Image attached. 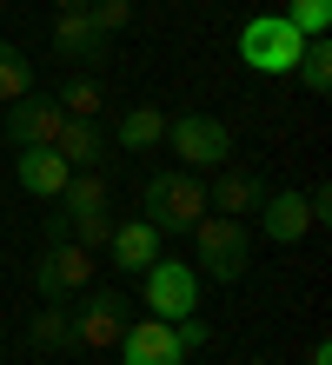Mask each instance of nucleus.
Segmentation results:
<instances>
[{
    "instance_id": "b1692460",
    "label": "nucleus",
    "mask_w": 332,
    "mask_h": 365,
    "mask_svg": "<svg viewBox=\"0 0 332 365\" xmlns=\"http://www.w3.org/2000/svg\"><path fill=\"white\" fill-rule=\"evenodd\" d=\"M60 7H86V0H60Z\"/></svg>"
},
{
    "instance_id": "9d476101",
    "label": "nucleus",
    "mask_w": 332,
    "mask_h": 365,
    "mask_svg": "<svg viewBox=\"0 0 332 365\" xmlns=\"http://www.w3.org/2000/svg\"><path fill=\"white\" fill-rule=\"evenodd\" d=\"M259 232L273 246H299L306 232H313V206H306V192H266V200H259Z\"/></svg>"
},
{
    "instance_id": "f3484780",
    "label": "nucleus",
    "mask_w": 332,
    "mask_h": 365,
    "mask_svg": "<svg viewBox=\"0 0 332 365\" xmlns=\"http://www.w3.org/2000/svg\"><path fill=\"white\" fill-rule=\"evenodd\" d=\"M27 332H34V346H47V352L54 346H74V306H66V299H47V306L34 312Z\"/></svg>"
},
{
    "instance_id": "6ab92c4d",
    "label": "nucleus",
    "mask_w": 332,
    "mask_h": 365,
    "mask_svg": "<svg viewBox=\"0 0 332 365\" xmlns=\"http://www.w3.org/2000/svg\"><path fill=\"white\" fill-rule=\"evenodd\" d=\"M20 93H34V67L14 40H0V106H14Z\"/></svg>"
},
{
    "instance_id": "0eeeda50",
    "label": "nucleus",
    "mask_w": 332,
    "mask_h": 365,
    "mask_svg": "<svg viewBox=\"0 0 332 365\" xmlns=\"http://www.w3.org/2000/svg\"><path fill=\"white\" fill-rule=\"evenodd\" d=\"M126 299L120 292H80V306H74V346L80 352H114L120 346V332H126Z\"/></svg>"
},
{
    "instance_id": "4468645a",
    "label": "nucleus",
    "mask_w": 332,
    "mask_h": 365,
    "mask_svg": "<svg viewBox=\"0 0 332 365\" xmlns=\"http://www.w3.org/2000/svg\"><path fill=\"white\" fill-rule=\"evenodd\" d=\"M106 252H114V266H153V259H160V232H153L146 220H114V240H106Z\"/></svg>"
},
{
    "instance_id": "f03ea898",
    "label": "nucleus",
    "mask_w": 332,
    "mask_h": 365,
    "mask_svg": "<svg viewBox=\"0 0 332 365\" xmlns=\"http://www.w3.org/2000/svg\"><path fill=\"white\" fill-rule=\"evenodd\" d=\"M140 212H146V226L166 240V232H186L193 220H206L213 206H206V186H199L186 166H166V173H153L140 186Z\"/></svg>"
},
{
    "instance_id": "1a4fd4ad",
    "label": "nucleus",
    "mask_w": 332,
    "mask_h": 365,
    "mask_svg": "<svg viewBox=\"0 0 332 365\" xmlns=\"http://www.w3.org/2000/svg\"><path fill=\"white\" fill-rule=\"evenodd\" d=\"M60 126H66V113H60L54 93H20V100L7 106V140H14V146H54Z\"/></svg>"
},
{
    "instance_id": "20e7f679",
    "label": "nucleus",
    "mask_w": 332,
    "mask_h": 365,
    "mask_svg": "<svg viewBox=\"0 0 332 365\" xmlns=\"http://www.w3.org/2000/svg\"><path fill=\"white\" fill-rule=\"evenodd\" d=\"M199 286H206V279H199L186 259H153V266H146V279H140L146 312H153V319H173V326L199 312Z\"/></svg>"
},
{
    "instance_id": "aec40b11",
    "label": "nucleus",
    "mask_w": 332,
    "mask_h": 365,
    "mask_svg": "<svg viewBox=\"0 0 332 365\" xmlns=\"http://www.w3.org/2000/svg\"><path fill=\"white\" fill-rule=\"evenodd\" d=\"M293 73L306 80V93H332V40H306V53H299Z\"/></svg>"
},
{
    "instance_id": "4be33fe9",
    "label": "nucleus",
    "mask_w": 332,
    "mask_h": 365,
    "mask_svg": "<svg viewBox=\"0 0 332 365\" xmlns=\"http://www.w3.org/2000/svg\"><path fill=\"white\" fill-rule=\"evenodd\" d=\"M86 20H94L100 34H120L133 20V0H86Z\"/></svg>"
},
{
    "instance_id": "39448f33",
    "label": "nucleus",
    "mask_w": 332,
    "mask_h": 365,
    "mask_svg": "<svg viewBox=\"0 0 332 365\" xmlns=\"http://www.w3.org/2000/svg\"><path fill=\"white\" fill-rule=\"evenodd\" d=\"M166 146L180 153L186 173H213V166L233 160V133L206 113H186V120H166Z\"/></svg>"
},
{
    "instance_id": "423d86ee",
    "label": "nucleus",
    "mask_w": 332,
    "mask_h": 365,
    "mask_svg": "<svg viewBox=\"0 0 332 365\" xmlns=\"http://www.w3.org/2000/svg\"><path fill=\"white\" fill-rule=\"evenodd\" d=\"M34 286H40V299H80L94 286V252L74 240H47V252L34 259Z\"/></svg>"
},
{
    "instance_id": "9b49d317",
    "label": "nucleus",
    "mask_w": 332,
    "mask_h": 365,
    "mask_svg": "<svg viewBox=\"0 0 332 365\" xmlns=\"http://www.w3.org/2000/svg\"><path fill=\"white\" fill-rule=\"evenodd\" d=\"M14 180H20V192H34V200H60V186H66V173H74V166H66L54 146H14Z\"/></svg>"
},
{
    "instance_id": "412c9836",
    "label": "nucleus",
    "mask_w": 332,
    "mask_h": 365,
    "mask_svg": "<svg viewBox=\"0 0 332 365\" xmlns=\"http://www.w3.org/2000/svg\"><path fill=\"white\" fill-rule=\"evenodd\" d=\"M293 27L306 34V40H326V27H332V0H293Z\"/></svg>"
},
{
    "instance_id": "7ed1b4c3",
    "label": "nucleus",
    "mask_w": 332,
    "mask_h": 365,
    "mask_svg": "<svg viewBox=\"0 0 332 365\" xmlns=\"http://www.w3.org/2000/svg\"><path fill=\"white\" fill-rule=\"evenodd\" d=\"M299 53H306V34L293 27L286 14H253L246 27H239V60H246L253 73H293L299 67Z\"/></svg>"
},
{
    "instance_id": "a211bd4d",
    "label": "nucleus",
    "mask_w": 332,
    "mask_h": 365,
    "mask_svg": "<svg viewBox=\"0 0 332 365\" xmlns=\"http://www.w3.org/2000/svg\"><path fill=\"white\" fill-rule=\"evenodd\" d=\"M54 100H60V113H66V120H94L100 106H106V93H100V80H94V73H74Z\"/></svg>"
},
{
    "instance_id": "2eb2a0df",
    "label": "nucleus",
    "mask_w": 332,
    "mask_h": 365,
    "mask_svg": "<svg viewBox=\"0 0 332 365\" xmlns=\"http://www.w3.org/2000/svg\"><path fill=\"white\" fill-rule=\"evenodd\" d=\"M54 153H60L66 166H100V160H106V133H100L94 120H66L60 140H54Z\"/></svg>"
},
{
    "instance_id": "f257e3e1",
    "label": "nucleus",
    "mask_w": 332,
    "mask_h": 365,
    "mask_svg": "<svg viewBox=\"0 0 332 365\" xmlns=\"http://www.w3.org/2000/svg\"><path fill=\"white\" fill-rule=\"evenodd\" d=\"M246 266H253V232H246V220H226V212L193 220V272H199V279L239 286Z\"/></svg>"
},
{
    "instance_id": "ddd939ff",
    "label": "nucleus",
    "mask_w": 332,
    "mask_h": 365,
    "mask_svg": "<svg viewBox=\"0 0 332 365\" xmlns=\"http://www.w3.org/2000/svg\"><path fill=\"white\" fill-rule=\"evenodd\" d=\"M54 47H60L66 60H100V53H106V34L86 20V7H60V20H54Z\"/></svg>"
},
{
    "instance_id": "dca6fc26",
    "label": "nucleus",
    "mask_w": 332,
    "mask_h": 365,
    "mask_svg": "<svg viewBox=\"0 0 332 365\" xmlns=\"http://www.w3.org/2000/svg\"><path fill=\"white\" fill-rule=\"evenodd\" d=\"M114 140L126 146V153H146V146L166 140V113H160V106H126L120 126H114Z\"/></svg>"
},
{
    "instance_id": "f8f14e48",
    "label": "nucleus",
    "mask_w": 332,
    "mask_h": 365,
    "mask_svg": "<svg viewBox=\"0 0 332 365\" xmlns=\"http://www.w3.org/2000/svg\"><path fill=\"white\" fill-rule=\"evenodd\" d=\"M213 186H206V206L213 212H226V220H246V212H259V200H266V192H259V180L253 173H239V166H213Z\"/></svg>"
},
{
    "instance_id": "5701e85b",
    "label": "nucleus",
    "mask_w": 332,
    "mask_h": 365,
    "mask_svg": "<svg viewBox=\"0 0 332 365\" xmlns=\"http://www.w3.org/2000/svg\"><path fill=\"white\" fill-rule=\"evenodd\" d=\"M306 365H332V346H326V339L313 346V359H306Z\"/></svg>"
},
{
    "instance_id": "6e6552de",
    "label": "nucleus",
    "mask_w": 332,
    "mask_h": 365,
    "mask_svg": "<svg viewBox=\"0 0 332 365\" xmlns=\"http://www.w3.org/2000/svg\"><path fill=\"white\" fill-rule=\"evenodd\" d=\"M114 352H120V365H186V346L173 332V319H126Z\"/></svg>"
}]
</instances>
